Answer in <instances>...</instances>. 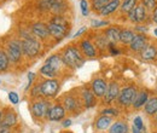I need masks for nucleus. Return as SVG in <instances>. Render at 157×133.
I'll return each instance as SVG.
<instances>
[{"label": "nucleus", "mask_w": 157, "mask_h": 133, "mask_svg": "<svg viewBox=\"0 0 157 133\" xmlns=\"http://www.w3.org/2000/svg\"><path fill=\"white\" fill-rule=\"evenodd\" d=\"M59 0H41L39 4V9L42 11H51V9L58 2Z\"/></svg>", "instance_id": "473e14b6"}, {"label": "nucleus", "mask_w": 157, "mask_h": 133, "mask_svg": "<svg viewBox=\"0 0 157 133\" xmlns=\"http://www.w3.org/2000/svg\"><path fill=\"white\" fill-rule=\"evenodd\" d=\"M154 34H155V35L157 37V28H155V30H154Z\"/></svg>", "instance_id": "09e8293b"}, {"label": "nucleus", "mask_w": 157, "mask_h": 133, "mask_svg": "<svg viewBox=\"0 0 157 133\" xmlns=\"http://www.w3.org/2000/svg\"><path fill=\"white\" fill-rule=\"evenodd\" d=\"M50 22L59 24V25H63V27H65V28H68V25H69V24H68V21L64 18L63 16H55V17H52V19H51Z\"/></svg>", "instance_id": "e433bc0d"}, {"label": "nucleus", "mask_w": 157, "mask_h": 133, "mask_svg": "<svg viewBox=\"0 0 157 133\" xmlns=\"http://www.w3.org/2000/svg\"><path fill=\"white\" fill-rule=\"evenodd\" d=\"M22 51H23V56L28 58H35L40 53L41 50V44L40 40L35 37L27 39H22Z\"/></svg>", "instance_id": "7ed1b4c3"}, {"label": "nucleus", "mask_w": 157, "mask_h": 133, "mask_svg": "<svg viewBox=\"0 0 157 133\" xmlns=\"http://www.w3.org/2000/svg\"><path fill=\"white\" fill-rule=\"evenodd\" d=\"M63 107L65 109V111H69V113H78L80 111V102L74 97V96H65L64 99H63Z\"/></svg>", "instance_id": "4468645a"}, {"label": "nucleus", "mask_w": 157, "mask_h": 133, "mask_svg": "<svg viewBox=\"0 0 157 133\" xmlns=\"http://www.w3.org/2000/svg\"><path fill=\"white\" fill-rule=\"evenodd\" d=\"M81 102H82V105L87 109L90 108H93L97 103V97L93 95V92L87 88V87H83L82 91H81Z\"/></svg>", "instance_id": "ddd939ff"}, {"label": "nucleus", "mask_w": 157, "mask_h": 133, "mask_svg": "<svg viewBox=\"0 0 157 133\" xmlns=\"http://www.w3.org/2000/svg\"><path fill=\"white\" fill-rule=\"evenodd\" d=\"M0 84H1V80H0Z\"/></svg>", "instance_id": "3c124183"}, {"label": "nucleus", "mask_w": 157, "mask_h": 133, "mask_svg": "<svg viewBox=\"0 0 157 133\" xmlns=\"http://www.w3.org/2000/svg\"><path fill=\"white\" fill-rule=\"evenodd\" d=\"M80 51H81V53L83 55V57L94 58L97 56L96 46H94V44H93L91 40H88V39L81 40V42H80Z\"/></svg>", "instance_id": "f8f14e48"}, {"label": "nucleus", "mask_w": 157, "mask_h": 133, "mask_svg": "<svg viewBox=\"0 0 157 133\" xmlns=\"http://www.w3.org/2000/svg\"><path fill=\"white\" fill-rule=\"evenodd\" d=\"M65 10H67V5H65V2H64L63 0H59L58 2L51 9L50 12H52L55 16H62V14H63Z\"/></svg>", "instance_id": "7c9ffc66"}, {"label": "nucleus", "mask_w": 157, "mask_h": 133, "mask_svg": "<svg viewBox=\"0 0 157 133\" xmlns=\"http://www.w3.org/2000/svg\"><path fill=\"white\" fill-rule=\"evenodd\" d=\"M128 18L132 23H143L145 22V19L147 18V14L145 7L141 4L136 5L128 14Z\"/></svg>", "instance_id": "0eeeda50"}, {"label": "nucleus", "mask_w": 157, "mask_h": 133, "mask_svg": "<svg viewBox=\"0 0 157 133\" xmlns=\"http://www.w3.org/2000/svg\"><path fill=\"white\" fill-rule=\"evenodd\" d=\"M120 33H121V29L118 28L117 25H111V27H108L105 29L104 35L109 40V42L116 44V42H118V40H120Z\"/></svg>", "instance_id": "6ab92c4d"}, {"label": "nucleus", "mask_w": 157, "mask_h": 133, "mask_svg": "<svg viewBox=\"0 0 157 133\" xmlns=\"http://www.w3.org/2000/svg\"><path fill=\"white\" fill-rule=\"evenodd\" d=\"M40 74L46 77V79H56L58 76L59 73H57L52 67H50L48 64H44L40 69Z\"/></svg>", "instance_id": "bb28decb"}, {"label": "nucleus", "mask_w": 157, "mask_h": 133, "mask_svg": "<svg viewBox=\"0 0 157 133\" xmlns=\"http://www.w3.org/2000/svg\"><path fill=\"white\" fill-rule=\"evenodd\" d=\"M18 122V119H17V114L15 113V110L12 109H5L2 111V120H1V123L9 126V127H15Z\"/></svg>", "instance_id": "dca6fc26"}, {"label": "nucleus", "mask_w": 157, "mask_h": 133, "mask_svg": "<svg viewBox=\"0 0 157 133\" xmlns=\"http://www.w3.org/2000/svg\"><path fill=\"white\" fill-rule=\"evenodd\" d=\"M86 30H87V27H81V28L78 29V32H76V33L74 34V38H78V37H80V35H81L82 33H85Z\"/></svg>", "instance_id": "37998d69"}, {"label": "nucleus", "mask_w": 157, "mask_h": 133, "mask_svg": "<svg viewBox=\"0 0 157 133\" xmlns=\"http://www.w3.org/2000/svg\"><path fill=\"white\" fill-rule=\"evenodd\" d=\"M10 67V59L6 55V51L0 49V73L6 72Z\"/></svg>", "instance_id": "c85d7f7f"}, {"label": "nucleus", "mask_w": 157, "mask_h": 133, "mask_svg": "<svg viewBox=\"0 0 157 133\" xmlns=\"http://www.w3.org/2000/svg\"><path fill=\"white\" fill-rule=\"evenodd\" d=\"M30 97L35 100V99H39L40 97H42L41 93V82L39 84H35V85H32V88H30Z\"/></svg>", "instance_id": "72a5a7b5"}, {"label": "nucleus", "mask_w": 157, "mask_h": 133, "mask_svg": "<svg viewBox=\"0 0 157 133\" xmlns=\"http://www.w3.org/2000/svg\"><path fill=\"white\" fill-rule=\"evenodd\" d=\"M45 64H48L50 67H52L57 73H60V70L65 65L64 62H63L62 55H52V56H50V57L46 59Z\"/></svg>", "instance_id": "a211bd4d"}, {"label": "nucleus", "mask_w": 157, "mask_h": 133, "mask_svg": "<svg viewBox=\"0 0 157 133\" xmlns=\"http://www.w3.org/2000/svg\"><path fill=\"white\" fill-rule=\"evenodd\" d=\"M91 91L93 92V95L96 96L97 98H103L105 92H106V88H108V84L104 79L101 77H97L92 81V85H91Z\"/></svg>", "instance_id": "9b49d317"}, {"label": "nucleus", "mask_w": 157, "mask_h": 133, "mask_svg": "<svg viewBox=\"0 0 157 133\" xmlns=\"http://www.w3.org/2000/svg\"><path fill=\"white\" fill-rule=\"evenodd\" d=\"M47 28H48V32H50V37L58 39V40L65 38L69 34V28H65L63 25H59V24L52 23V22L47 23Z\"/></svg>", "instance_id": "1a4fd4ad"}, {"label": "nucleus", "mask_w": 157, "mask_h": 133, "mask_svg": "<svg viewBox=\"0 0 157 133\" xmlns=\"http://www.w3.org/2000/svg\"><path fill=\"white\" fill-rule=\"evenodd\" d=\"M0 133H12V128L0 122Z\"/></svg>", "instance_id": "79ce46f5"}, {"label": "nucleus", "mask_w": 157, "mask_h": 133, "mask_svg": "<svg viewBox=\"0 0 157 133\" xmlns=\"http://www.w3.org/2000/svg\"><path fill=\"white\" fill-rule=\"evenodd\" d=\"M60 82L57 79H45L41 81V93L45 99H52L58 95Z\"/></svg>", "instance_id": "39448f33"}, {"label": "nucleus", "mask_w": 157, "mask_h": 133, "mask_svg": "<svg viewBox=\"0 0 157 133\" xmlns=\"http://www.w3.org/2000/svg\"><path fill=\"white\" fill-rule=\"evenodd\" d=\"M144 110L147 115L157 114V97H152L147 99L146 104L144 105Z\"/></svg>", "instance_id": "a878e982"}, {"label": "nucleus", "mask_w": 157, "mask_h": 133, "mask_svg": "<svg viewBox=\"0 0 157 133\" xmlns=\"http://www.w3.org/2000/svg\"><path fill=\"white\" fill-rule=\"evenodd\" d=\"M94 46H97V49H99V50H106L108 46H109V40L106 39V37L104 34L103 35H97Z\"/></svg>", "instance_id": "2f4dec72"}, {"label": "nucleus", "mask_w": 157, "mask_h": 133, "mask_svg": "<svg viewBox=\"0 0 157 133\" xmlns=\"http://www.w3.org/2000/svg\"><path fill=\"white\" fill-rule=\"evenodd\" d=\"M6 55L10 59V63L18 64L23 58L22 42L20 39H12L6 44Z\"/></svg>", "instance_id": "f03ea898"}, {"label": "nucleus", "mask_w": 157, "mask_h": 133, "mask_svg": "<svg viewBox=\"0 0 157 133\" xmlns=\"http://www.w3.org/2000/svg\"><path fill=\"white\" fill-rule=\"evenodd\" d=\"M32 34L39 40H46V39L50 38V32H48V28H47V24L46 23H42V22H35L32 24Z\"/></svg>", "instance_id": "6e6552de"}, {"label": "nucleus", "mask_w": 157, "mask_h": 133, "mask_svg": "<svg viewBox=\"0 0 157 133\" xmlns=\"http://www.w3.org/2000/svg\"><path fill=\"white\" fill-rule=\"evenodd\" d=\"M137 93L138 91L134 86H127V87H124L123 90L120 91V95L117 97L118 104L121 107H126V108L129 107V105H132Z\"/></svg>", "instance_id": "423d86ee"}, {"label": "nucleus", "mask_w": 157, "mask_h": 133, "mask_svg": "<svg viewBox=\"0 0 157 133\" xmlns=\"http://www.w3.org/2000/svg\"><path fill=\"white\" fill-rule=\"evenodd\" d=\"M147 99H149L147 92H146V91H140V92H138L137 93V96H136V98H134L132 105H133L134 109H140L141 107H144V105L146 104Z\"/></svg>", "instance_id": "4be33fe9"}, {"label": "nucleus", "mask_w": 157, "mask_h": 133, "mask_svg": "<svg viewBox=\"0 0 157 133\" xmlns=\"http://www.w3.org/2000/svg\"><path fill=\"white\" fill-rule=\"evenodd\" d=\"M136 33L131 29H121V33H120V42L123 44V45H129L132 42V40L134 38Z\"/></svg>", "instance_id": "b1692460"}, {"label": "nucleus", "mask_w": 157, "mask_h": 133, "mask_svg": "<svg viewBox=\"0 0 157 133\" xmlns=\"http://www.w3.org/2000/svg\"><path fill=\"white\" fill-rule=\"evenodd\" d=\"M92 1H93V0H92Z\"/></svg>", "instance_id": "864d4df0"}, {"label": "nucleus", "mask_w": 157, "mask_h": 133, "mask_svg": "<svg viewBox=\"0 0 157 133\" xmlns=\"http://www.w3.org/2000/svg\"><path fill=\"white\" fill-rule=\"evenodd\" d=\"M141 58L145 61H151L157 57V47L155 45H146L145 49L140 52Z\"/></svg>", "instance_id": "412c9836"}, {"label": "nucleus", "mask_w": 157, "mask_h": 133, "mask_svg": "<svg viewBox=\"0 0 157 133\" xmlns=\"http://www.w3.org/2000/svg\"><path fill=\"white\" fill-rule=\"evenodd\" d=\"M109 133H128V126L123 121H116L109 127Z\"/></svg>", "instance_id": "393cba45"}, {"label": "nucleus", "mask_w": 157, "mask_h": 133, "mask_svg": "<svg viewBox=\"0 0 157 133\" xmlns=\"http://www.w3.org/2000/svg\"><path fill=\"white\" fill-rule=\"evenodd\" d=\"M152 21L157 24V6L155 7V10L152 11Z\"/></svg>", "instance_id": "c03bdc74"}, {"label": "nucleus", "mask_w": 157, "mask_h": 133, "mask_svg": "<svg viewBox=\"0 0 157 133\" xmlns=\"http://www.w3.org/2000/svg\"><path fill=\"white\" fill-rule=\"evenodd\" d=\"M120 6H121V0H111L110 2H108V4L99 11V14H100L101 16H109V15L114 14L115 11H117L118 9H120Z\"/></svg>", "instance_id": "aec40b11"}, {"label": "nucleus", "mask_w": 157, "mask_h": 133, "mask_svg": "<svg viewBox=\"0 0 157 133\" xmlns=\"http://www.w3.org/2000/svg\"><path fill=\"white\" fill-rule=\"evenodd\" d=\"M146 45H147V38L144 34H136L132 42L129 44V47L134 52H141Z\"/></svg>", "instance_id": "2eb2a0df"}, {"label": "nucleus", "mask_w": 157, "mask_h": 133, "mask_svg": "<svg viewBox=\"0 0 157 133\" xmlns=\"http://www.w3.org/2000/svg\"><path fill=\"white\" fill-rule=\"evenodd\" d=\"M118 95H120V86L116 81H111L110 84H108V88H106V92L103 97L104 99V103L105 104H109L111 102H114L115 99H117Z\"/></svg>", "instance_id": "9d476101"}, {"label": "nucleus", "mask_w": 157, "mask_h": 133, "mask_svg": "<svg viewBox=\"0 0 157 133\" xmlns=\"http://www.w3.org/2000/svg\"><path fill=\"white\" fill-rule=\"evenodd\" d=\"M70 125H71V120L70 119H67V120L63 121V127H69Z\"/></svg>", "instance_id": "a18cd8bd"}, {"label": "nucleus", "mask_w": 157, "mask_h": 133, "mask_svg": "<svg viewBox=\"0 0 157 133\" xmlns=\"http://www.w3.org/2000/svg\"><path fill=\"white\" fill-rule=\"evenodd\" d=\"M110 1H111V0H93V1H92V6H91V7H92V10H93V11L99 12V11H100V10H101V9H103L108 2H110Z\"/></svg>", "instance_id": "f704fd0d"}, {"label": "nucleus", "mask_w": 157, "mask_h": 133, "mask_svg": "<svg viewBox=\"0 0 157 133\" xmlns=\"http://www.w3.org/2000/svg\"><path fill=\"white\" fill-rule=\"evenodd\" d=\"M50 109H51V103L47 100V99H35L33 103H32V107H30V110H32V114L34 117L42 120V119H47L48 113H50Z\"/></svg>", "instance_id": "20e7f679"}, {"label": "nucleus", "mask_w": 157, "mask_h": 133, "mask_svg": "<svg viewBox=\"0 0 157 133\" xmlns=\"http://www.w3.org/2000/svg\"><path fill=\"white\" fill-rule=\"evenodd\" d=\"M80 7H81V14L83 16H88V14H90V2L87 0H81L80 1Z\"/></svg>", "instance_id": "4c0bfd02"}, {"label": "nucleus", "mask_w": 157, "mask_h": 133, "mask_svg": "<svg viewBox=\"0 0 157 133\" xmlns=\"http://www.w3.org/2000/svg\"><path fill=\"white\" fill-rule=\"evenodd\" d=\"M137 30H140V32H147V28H143V25H138L137 27Z\"/></svg>", "instance_id": "49530a36"}, {"label": "nucleus", "mask_w": 157, "mask_h": 133, "mask_svg": "<svg viewBox=\"0 0 157 133\" xmlns=\"http://www.w3.org/2000/svg\"><path fill=\"white\" fill-rule=\"evenodd\" d=\"M138 5V0H122L121 1V6H120V11L122 14H129V11Z\"/></svg>", "instance_id": "cd10ccee"}, {"label": "nucleus", "mask_w": 157, "mask_h": 133, "mask_svg": "<svg viewBox=\"0 0 157 133\" xmlns=\"http://www.w3.org/2000/svg\"><path fill=\"white\" fill-rule=\"evenodd\" d=\"M1 120H2V110H0V122H1Z\"/></svg>", "instance_id": "de8ad7c7"}, {"label": "nucleus", "mask_w": 157, "mask_h": 133, "mask_svg": "<svg viewBox=\"0 0 157 133\" xmlns=\"http://www.w3.org/2000/svg\"><path fill=\"white\" fill-rule=\"evenodd\" d=\"M111 123H113L111 117L105 116V115H100L98 119L96 120V127H97L98 130H100V131L109 130V127L111 126Z\"/></svg>", "instance_id": "5701e85b"}, {"label": "nucleus", "mask_w": 157, "mask_h": 133, "mask_svg": "<svg viewBox=\"0 0 157 133\" xmlns=\"http://www.w3.org/2000/svg\"><path fill=\"white\" fill-rule=\"evenodd\" d=\"M62 58H63V62L65 64V67H69L71 69H76L83 65L85 63V57L81 53L80 49H78L76 46L74 45H70L68 47H65L63 50V53H62Z\"/></svg>", "instance_id": "f257e3e1"}, {"label": "nucleus", "mask_w": 157, "mask_h": 133, "mask_svg": "<svg viewBox=\"0 0 157 133\" xmlns=\"http://www.w3.org/2000/svg\"><path fill=\"white\" fill-rule=\"evenodd\" d=\"M9 100L12 103V104H18L20 103V95L17 93V92H15V91H11V92H9Z\"/></svg>", "instance_id": "ea45409f"}, {"label": "nucleus", "mask_w": 157, "mask_h": 133, "mask_svg": "<svg viewBox=\"0 0 157 133\" xmlns=\"http://www.w3.org/2000/svg\"><path fill=\"white\" fill-rule=\"evenodd\" d=\"M133 133H146V128L144 126L143 119L140 116H137L133 121V127H132Z\"/></svg>", "instance_id": "c756f323"}, {"label": "nucleus", "mask_w": 157, "mask_h": 133, "mask_svg": "<svg viewBox=\"0 0 157 133\" xmlns=\"http://www.w3.org/2000/svg\"><path fill=\"white\" fill-rule=\"evenodd\" d=\"M109 24V22H106V21H92V23H91V25L93 27V28H99V27H106Z\"/></svg>", "instance_id": "a19ab883"}, {"label": "nucleus", "mask_w": 157, "mask_h": 133, "mask_svg": "<svg viewBox=\"0 0 157 133\" xmlns=\"http://www.w3.org/2000/svg\"><path fill=\"white\" fill-rule=\"evenodd\" d=\"M156 120H157V115H156Z\"/></svg>", "instance_id": "603ef678"}, {"label": "nucleus", "mask_w": 157, "mask_h": 133, "mask_svg": "<svg viewBox=\"0 0 157 133\" xmlns=\"http://www.w3.org/2000/svg\"><path fill=\"white\" fill-rule=\"evenodd\" d=\"M64 133H71V132H64Z\"/></svg>", "instance_id": "8fccbe9b"}, {"label": "nucleus", "mask_w": 157, "mask_h": 133, "mask_svg": "<svg viewBox=\"0 0 157 133\" xmlns=\"http://www.w3.org/2000/svg\"><path fill=\"white\" fill-rule=\"evenodd\" d=\"M64 116H65V109H64V107L62 104H56V105L51 107L47 119L50 121H60V120L64 119Z\"/></svg>", "instance_id": "f3484780"}, {"label": "nucleus", "mask_w": 157, "mask_h": 133, "mask_svg": "<svg viewBox=\"0 0 157 133\" xmlns=\"http://www.w3.org/2000/svg\"><path fill=\"white\" fill-rule=\"evenodd\" d=\"M141 5L145 7V10L154 11L157 6V0H141Z\"/></svg>", "instance_id": "c9c22d12"}, {"label": "nucleus", "mask_w": 157, "mask_h": 133, "mask_svg": "<svg viewBox=\"0 0 157 133\" xmlns=\"http://www.w3.org/2000/svg\"><path fill=\"white\" fill-rule=\"evenodd\" d=\"M100 115H105V116H109V117L117 116L118 110L116 108H106V109H103V110L100 111Z\"/></svg>", "instance_id": "58836bf2"}]
</instances>
